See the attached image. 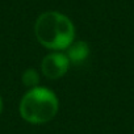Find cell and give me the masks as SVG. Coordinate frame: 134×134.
Returning <instances> with one entry per match:
<instances>
[{
	"label": "cell",
	"instance_id": "7a4b0ae2",
	"mask_svg": "<svg viewBox=\"0 0 134 134\" xmlns=\"http://www.w3.org/2000/svg\"><path fill=\"white\" fill-rule=\"evenodd\" d=\"M59 112V99L49 87L38 86L28 90L19 104L21 118L32 125H43L55 118Z\"/></svg>",
	"mask_w": 134,
	"mask_h": 134
},
{
	"label": "cell",
	"instance_id": "5b68a950",
	"mask_svg": "<svg viewBox=\"0 0 134 134\" xmlns=\"http://www.w3.org/2000/svg\"><path fill=\"white\" fill-rule=\"evenodd\" d=\"M21 82L23 84L30 90V88H36L40 86V82H41V75L38 72V70L33 69V67H29V69L24 70L23 75H21Z\"/></svg>",
	"mask_w": 134,
	"mask_h": 134
},
{
	"label": "cell",
	"instance_id": "8992f818",
	"mask_svg": "<svg viewBox=\"0 0 134 134\" xmlns=\"http://www.w3.org/2000/svg\"><path fill=\"white\" fill-rule=\"evenodd\" d=\"M3 108H4V103H3V97L0 96V116L3 113Z\"/></svg>",
	"mask_w": 134,
	"mask_h": 134
},
{
	"label": "cell",
	"instance_id": "277c9868",
	"mask_svg": "<svg viewBox=\"0 0 134 134\" xmlns=\"http://www.w3.org/2000/svg\"><path fill=\"white\" fill-rule=\"evenodd\" d=\"M64 53H66L67 58H69L71 66H79L88 59V57L91 54V47L87 41L78 40V41H74L67 47V50Z\"/></svg>",
	"mask_w": 134,
	"mask_h": 134
},
{
	"label": "cell",
	"instance_id": "3957f363",
	"mask_svg": "<svg viewBox=\"0 0 134 134\" xmlns=\"http://www.w3.org/2000/svg\"><path fill=\"white\" fill-rule=\"evenodd\" d=\"M70 60L63 51H50L41 62V72L46 79L57 80L63 78L70 70Z\"/></svg>",
	"mask_w": 134,
	"mask_h": 134
},
{
	"label": "cell",
	"instance_id": "6da1fadb",
	"mask_svg": "<svg viewBox=\"0 0 134 134\" xmlns=\"http://www.w3.org/2000/svg\"><path fill=\"white\" fill-rule=\"evenodd\" d=\"M34 34L41 46L50 51H66L75 41V25L58 11L41 13L34 23Z\"/></svg>",
	"mask_w": 134,
	"mask_h": 134
}]
</instances>
